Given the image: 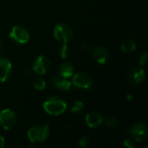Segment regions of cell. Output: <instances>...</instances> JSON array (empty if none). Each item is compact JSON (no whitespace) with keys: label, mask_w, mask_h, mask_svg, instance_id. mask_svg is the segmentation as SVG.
Returning a JSON list of instances; mask_svg holds the SVG:
<instances>
[{"label":"cell","mask_w":148,"mask_h":148,"mask_svg":"<svg viewBox=\"0 0 148 148\" xmlns=\"http://www.w3.org/2000/svg\"><path fill=\"white\" fill-rule=\"evenodd\" d=\"M43 109L50 115H60L66 111L67 103L62 97L53 95L47 98L43 102Z\"/></svg>","instance_id":"6da1fadb"},{"label":"cell","mask_w":148,"mask_h":148,"mask_svg":"<svg viewBox=\"0 0 148 148\" xmlns=\"http://www.w3.org/2000/svg\"><path fill=\"white\" fill-rule=\"evenodd\" d=\"M49 135V124L42 125V126H35L29 129L27 133V136L29 140L31 143H42L46 140V139Z\"/></svg>","instance_id":"7a4b0ae2"},{"label":"cell","mask_w":148,"mask_h":148,"mask_svg":"<svg viewBox=\"0 0 148 148\" xmlns=\"http://www.w3.org/2000/svg\"><path fill=\"white\" fill-rule=\"evenodd\" d=\"M53 34L55 38L62 42H69L73 38V30L66 23H57L53 29Z\"/></svg>","instance_id":"3957f363"},{"label":"cell","mask_w":148,"mask_h":148,"mask_svg":"<svg viewBox=\"0 0 148 148\" xmlns=\"http://www.w3.org/2000/svg\"><path fill=\"white\" fill-rule=\"evenodd\" d=\"M126 132L137 142H142L148 137V127L145 123H137L131 128L127 129Z\"/></svg>","instance_id":"277c9868"},{"label":"cell","mask_w":148,"mask_h":148,"mask_svg":"<svg viewBox=\"0 0 148 148\" xmlns=\"http://www.w3.org/2000/svg\"><path fill=\"white\" fill-rule=\"evenodd\" d=\"M9 36L13 42L19 43V44H24V43L28 42L29 40V31L25 28H23L22 26H18V25L14 26L11 29V30L9 34Z\"/></svg>","instance_id":"5b68a950"},{"label":"cell","mask_w":148,"mask_h":148,"mask_svg":"<svg viewBox=\"0 0 148 148\" xmlns=\"http://www.w3.org/2000/svg\"><path fill=\"white\" fill-rule=\"evenodd\" d=\"M72 83L73 85L80 89H88L92 87L93 80L89 75L85 72H77L73 75Z\"/></svg>","instance_id":"8992f818"},{"label":"cell","mask_w":148,"mask_h":148,"mask_svg":"<svg viewBox=\"0 0 148 148\" xmlns=\"http://www.w3.org/2000/svg\"><path fill=\"white\" fill-rule=\"evenodd\" d=\"M16 117L15 113L10 109L5 108L0 112V126L4 130H10L16 125Z\"/></svg>","instance_id":"52a82bcc"},{"label":"cell","mask_w":148,"mask_h":148,"mask_svg":"<svg viewBox=\"0 0 148 148\" xmlns=\"http://www.w3.org/2000/svg\"><path fill=\"white\" fill-rule=\"evenodd\" d=\"M51 65L49 59L43 55L37 56L33 63V70L40 75H42L48 72Z\"/></svg>","instance_id":"ba28073f"},{"label":"cell","mask_w":148,"mask_h":148,"mask_svg":"<svg viewBox=\"0 0 148 148\" xmlns=\"http://www.w3.org/2000/svg\"><path fill=\"white\" fill-rule=\"evenodd\" d=\"M146 77V74L144 69L141 67L133 68L128 73V82L133 86H137L140 84Z\"/></svg>","instance_id":"9c48e42d"},{"label":"cell","mask_w":148,"mask_h":148,"mask_svg":"<svg viewBox=\"0 0 148 148\" xmlns=\"http://www.w3.org/2000/svg\"><path fill=\"white\" fill-rule=\"evenodd\" d=\"M92 55L99 64H106L109 59V52L103 46H95L92 49Z\"/></svg>","instance_id":"30bf717a"},{"label":"cell","mask_w":148,"mask_h":148,"mask_svg":"<svg viewBox=\"0 0 148 148\" xmlns=\"http://www.w3.org/2000/svg\"><path fill=\"white\" fill-rule=\"evenodd\" d=\"M85 121L90 128H96L103 123L104 118L99 112H90L86 115Z\"/></svg>","instance_id":"8fae6325"},{"label":"cell","mask_w":148,"mask_h":148,"mask_svg":"<svg viewBox=\"0 0 148 148\" xmlns=\"http://www.w3.org/2000/svg\"><path fill=\"white\" fill-rule=\"evenodd\" d=\"M12 70V64L10 60L0 57V82H4L9 78Z\"/></svg>","instance_id":"7c38bea8"},{"label":"cell","mask_w":148,"mask_h":148,"mask_svg":"<svg viewBox=\"0 0 148 148\" xmlns=\"http://www.w3.org/2000/svg\"><path fill=\"white\" fill-rule=\"evenodd\" d=\"M58 72L60 76L63 77V78H70L73 76V75L75 74V68L73 66V64H71L70 62H62L61 63V65L58 68Z\"/></svg>","instance_id":"4fadbf2b"},{"label":"cell","mask_w":148,"mask_h":148,"mask_svg":"<svg viewBox=\"0 0 148 148\" xmlns=\"http://www.w3.org/2000/svg\"><path fill=\"white\" fill-rule=\"evenodd\" d=\"M52 84L54 85L55 88H56L58 89H61V90H63V91H67V90L70 89L72 83L67 78H63L62 76H60V77L56 76L52 80Z\"/></svg>","instance_id":"5bb4252c"},{"label":"cell","mask_w":148,"mask_h":148,"mask_svg":"<svg viewBox=\"0 0 148 148\" xmlns=\"http://www.w3.org/2000/svg\"><path fill=\"white\" fill-rule=\"evenodd\" d=\"M136 49V42L133 39H126L121 44V49L123 53H131Z\"/></svg>","instance_id":"9a60e30c"},{"label":"cell","mask_w":148,"mask_h":148,"mask_svg":"<svg viewBox=\"0 0 148 148\" xmlns=\"http://www.w3.org/2000/svg\"><path fill=\"white\" fill-rule=\"evenodd\" d=\"M70 54V49L67 42H63L59 48V55L62 59H66Z\"/></svg>","instance_id":"2e32d148"},{"label":"cell","mask_w":148,"mask_h":148,"mask_svg":"<svg viewBox=\"0 0 148 148\" xmlns=\"http://www.w3.org/2000/svg\"><path fill=\"white\" fill-rule=\"evenodd\" d=\"M84 109V103L82 101H74L70 110L73 114H80Z\"/></svg>","instance_id":"e0dca14e"},{"label":"cell","mask_w":148,"mask_h":148,"mask_svg":"<svg viewBox=\"0 0 148 148\" xmlns=\"http://www.w3.org/2000/svg\"><path fill=\"white\" fill-rule=\"evenodd\" d=\"M33 86L37 90H43L46 88V82L42 78L36 77L33 81Z\"/></svg>","instance_id":"ac0fdd59"},{"label":"cell","mask_w":148,"mask_h":148,"mask_svg":"<svg viewBox=\"0 0 148 148\" xmlns=\"http://www.w3.org/2000/svg\"><path fill=\"white\" fill-rule=\"evenodd\" d=\"M105 123H106V125H107L108 127H114L117 126L118 121H117V119H116L115 117H114V116H109V117H108V118L106 119Z\"/></svg>","instance_id":"d6986e66"},{"label":"cell","mask_w":148,"mask_h":148,"mask_svg":"<svg viewBox=\"0 0 148 148\" xmlns=\"http://www.w3.org/2000/svg\"><path fill=\"white\" fill-rule=\"evenodd\" d=\"M79 145L82 147H88L90 143V140L88 136H84L82 138H81L78 141Z\"/></svg>","instance_id":"ffe728a7"},{"label":"cell","mask_w":148,"mask_h":148,"mask_svg":"<svg viewBox=\"0 0 148 148\" xmlns=\"http://www.w3.org/2000/svg\"><path fill=\"white\" fill-rule=\"evenodd\" d=\"M148 62V54L147 52H145L140 58V67H144L147 64Z\"/></svg>","instance_id":"44dd1931"},{"label":"cell","mask_w":148,"mask_h":148,"mask_svg":"<svg viewBox=\"0 0 148 148\" xmlns=\"http://www.w3.org/2000/svg\"><path fill=\"white\" fill-rule=\"evenodd\" d=\"M124 147L127 148H134L135 147V144H134V140L133 139H126L123 142Z\"/></svg>","instance_id":"7402d4cb"},{"label":"cell","mask_w":148,"mask_h":148,"mask_svg":"<svg viewBox=\"0 0 148 148\" xmlns=\"http://www.w3.org/2000/svg\"><path fill=\"white\" fill-rule=\"evenodd\" d=\"M4 144H5V140H4V138H3L2 135H0V148L3 147H4Z\"/></svg>","instance_id":"603a6c76"},{"label":"cell","mask_w":148,"mask_h":148,"mask_svg":"<svg viewBox=\"0 0 148 148\" xmlns=\"http://www.w3.org/2000/svg\"><path fill=\"white\" fill-rule=\"evenodd\" d=\"M127 101H132V100H133V95H132L131 93H127Z\"/></svg>","instance_id":"cb8c5ba5"},{"label":"cell","mask_w":148,"mask_h":148,"mask_svg":"<svg viewBox=\"0 0 148 148\" xmlns=\"http://www.w3.org/2000/svg\"><path fill=\"white\" fill-rule=\"evenodd\" d=\"M3 49V41L0 39V54L2 53Z\"/></svg>","instance_id":"d4e9b609"}]
</instances>
